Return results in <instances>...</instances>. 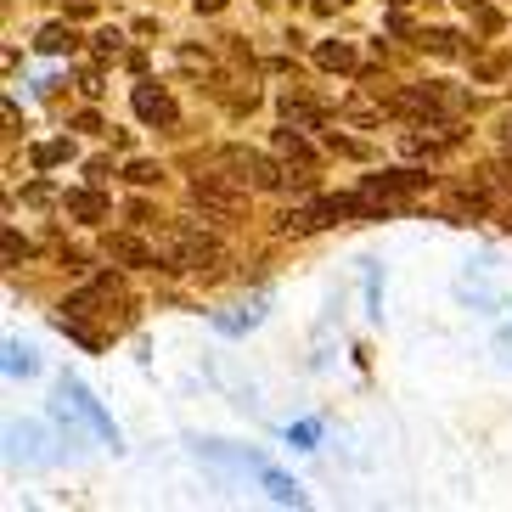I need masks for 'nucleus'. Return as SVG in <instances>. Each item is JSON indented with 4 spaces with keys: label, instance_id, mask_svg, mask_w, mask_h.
<instances>
[{
    "label": "nucleus",
    "instance_id": "f257e3e1",
    "mask_svg": "<svg viewBox=\"0 0 512 512\" xmlns=\"http://www.w3.org/2000/svg\"><path fill=\"white\" fill-rule=\"evenodd\" d=\"M158 259H164V271H220L226 265V248H220V237H209L203 226H192V220H181V226H169L164 237H158Z\"/></svg>",
    "mask_w": 512,
    "mask_h": 512
},
{
    "label": "nucleus",
    "instance_id": "f03ea898",
    "mask_svg": "<svg viewBox=\"0 0 512 512\" xmlns=\"http://www.w3.org/2000/svg\"><path fill=\"white\" fill-rule=\"evenodd\" d=\"M248 192L254 181H242L237 169H214V175H197L192 181V209H203V220H237L248 209Z\"/></svg>",
    "mask_w": 512,
    "mask_h": 512
},
{
    "label": "nucleus",
    "instance_id": "7ed1b4c3",
    "mask_svg": "<svg viewBox=\"0 0 512 512\" xmlns=\"http://www.w3.org/2000/svg\"><path fill=\"white\" fill-rule=\"evenodd\" d=\"M62 394H68V400L79 406V417L91 422V434L102 439V445H113V451H124V439H119V422L107 417V411H102V400H96V394L85 389L79 377H62Z\"/></svg>",
    "mask_w": 512,
    "mask_h": 512
},
{
    "label": "nucleus",
    "instance_id": "20e7f679",
    "mask_svg": "<svg viewBox=\"0 0 512 512\" xmlns=\"http://www.w3.org/2000/svg\"><path fill=\"white\" fill-rule=\"evenodd\" d=\"M130 107H136V119L152 124V130H175V124H181V107H175V96H169L164 85H136V91H130Z\"/></svg>",
    "mask_w": 512,
    "mask_h": 512
},
{
    "label": "nucleus",
    "instance_id": "39448f33",
    "mask_svg": "<svg viewBox=\"0 0 512 512\" xmlns=\"http://www.w3.org/2000/svg\"><path fill=\"white\" fill-rule=\"evenodd\" d=\"M428 181H434L428 169H383V175H366V181H361V192H372V197H389V203H400V197L422 192Z\"/></svg>",
    "mask_w": 512,
    "mask_h": 512
},
{
    "label": "nucleus",
    "instance_id": "423d86ee",
    "mask_svg": "<svg viewBox=\"0 0 512 512\" xmlns=\"http://www.w3.org/2000/svg\"><path fill=\"white\" fill-rule=\"evenodd\" d=\"M107 259H113V265H130V271L164 265V259H158V248H152V242H141V237H130V231H119V237H107Z\"/></svg>",
    "mask_w": 512,
    "mask_h": 512
},
{
    "label": "nucleus",
    "instance_id": "0eeeda50",
    "mask_svg": "<svg viewBox=\"0 0 512 512\" xmlns=\"http://www.w3.org/2000/svg\"><path fill=\"white\" fill-rule=\"evenodd\" d=\"M197 462L220 467V473H265V462H259V456H248V451H226V445H214V439H203V445H197Z\"/></svg>",
    "mask_w": 512,
    "mask_h": 512
},
{
    "label": "nucleus",
    "instance_id": "6e6552de",
    "mask_svg": "<svg viewBox=\"0 0 512 512\" xmlns=\"http://www.w3.org/2000/svg\"><path fill=\"white\" fill-rule=\"evenodd\" d=\"M107 209H113V203H107L96 186H79V192L62 197V214H68V220H79V226H96V220H107Z\"/></svg>",
    "mask_w": 512,
    "mask_h": 512
},
{
    "label": "nucleus",
    "instance_id": "1a4fd4ad",
    "mask_svg": "<svg viewBox=\"0 0 512 512\" xmlns=\"http://www.w3.org/2000/svg\"><path fill=\"white\" fill-rule=\"evenodd\" d=\"M271 147L282 152L287 164H316V147L304 141V130H299V124H287V119H282V130L271 136Z\"/></svg>",
    "mask_w": 512,
    "mask_h": 512
},
{
    "label": "nucleus",
    "instance_id": "9d476101",
    "mask_svg": "<svg viewBox=\"0 0 512 512\" xmlns=\"http://www.w3.org/2000/svg\"><path fill=\"white\" fill-rule=\"evenodd\" d=\"M259 484H265V496L276 501V507H304V484L299 479H287V473H276V467H265V473H259Z\"/></svg>",
    "mask_w": 512,
    "mask_h": 512
},
{
    "label": "nucleus",
    "instance_id": "9b49d317",
    "mask_svg": "<svg viewBox=\"0 0 512 512\" xmlns=\"http://www.w3.org/2000/svg\"><path fill=\"white\" fill-rule=\"evenodd\" d=\"M316 68H327V74H355L361 57H355L349 40H321V46H316Z\"/></svg>",
    "mask_w": 512,
    "mask_h": 512
},
{
    "label": "nucleus",
    "instance_id": "f8f14e48",
    "mask_svg": "<svg viewBox=\"0 0 512 512\" xmlns=\"http://www.w3.org/2000/svg\"><path fill=\"white\" fill-rule=\"evenodd\" d=\"M327 220H321L316 203H299V209H287L282 220H276V237H310V231H321Z\"/></svg>",
    "mask_w": 512,
    "mask_h": 512
},
{
    "label": "nucleus",
    "instance_id": "ddd939ff",
    "mask_svg": "<svg viewBox=\"0 0 512 512\" xmlns=\"http://www.w3.org/2000/svg\"><path fill=\"white\" fill-rule=\"evenodd\" d=\"M6 445H12V462H40V428H34V422H12V428H6Z\"/></svg>",
    "mask_w": 512,
    "mask_h": 512
},
{
    "label": "nucleus",
    "instance_id": "4468645a",
    "mask_svg": "<svg viewBox=\"0 0 512 512\" xmlns=\"http://www.w3.org/2000/svg\"><path fill=\"white\" fill-rule=\"evenodd\" d=\"M74 46H79V34L68 29V23H46V29L34 34V51H40V57H68Z\"/></svg>",
    "mask_w": 512,
    "mask_h": 512
},
{
    "label": "nucleus",
    "instance_id": "2eb2a0df",
    "mask_svg": "<svg viewBox=\"0 0 512 512\" xmlns=\"http://www.w3.org/2000/svg\"><path fill=\"white\" fill-rule=\"evenodd\" d=\"M259 321H265V299L242 304L237 316H214V332H226V338H242V332H254Z\"/></svg>",
    "mask_w": 512,
    "mask_h": 512
},
{
    "label": "nucleus",
    "instance_id": "dca6fc26",
    "mask_svg": "<svg viewBox=\"0 0 512 512\" xmlns=\"http://www.w3.org/2000/svg\"><path fill=\"white\" fill-rule=\"evenodd\" d=\"M282 119L299 124V130H321V124H327V113H321V107H310L304 96H282Z\"/></svg>",
    "mask_w": 512,
    "mask_h": 512
},
{
    "label": "nucleus",
    "instance_id": "f3484780",
    "mask_svg": "<svg viewBox=\"0 0 512 512\" xmlns=\"http://www.w3.org/2000/svg\"><path fill=\"white\" fill-rule=\"evenodd\" d=\"M29 164L34 169H57V164H74V141L62 136V141H40V147L29 152Z\"/></svg>",
    "mask_w": 512,
    "mask_h": 512
},
{
    "label": "nucleus",
    "instance_id": "a211bd4d",
    "mask_svg": "<svg viewBox=\"0 0 512 512\" xmlns=\"http://www.w3.org/2000/svg\"><path fill=\"white\" fill-rule=\"evenodd\" d=\"M40 372V361H34L29 344H17V338H6V377H34Z\"/></svg>",
    "mask_w": 512,
    "mask_h": 512
},
{
    "label": "nucleus",
    "instance_id": "6ab92c4d",
    "mask_svg": "<svg viewBox=\"0 0 512 512\" xmlns=\"http://www.w3.org/2000/svg\"><path fill=\"white\" fill-rule=\"evenodd\" d=\"M445 214H451L456 226H473V220L484 214V197H479V192H456L451 203H445Z\"/></svg>",
    "mask_w": 512,
    "mask_h": 512
},
{
    "label": "nucleus",
    "instance_id": "aec40b11",
    "mask_svg": "<svg viewBox=\"0 0 512 512\" xmlns=\"http://www.w3.org/2000/svg\"><path fill=\"white\" fill-rule=\"evenodd\" d=\"M338 113H344L349 124H366V130H377V124H383V107H377V102H366V96H349V102L338 107Z\"/></svg>",
    "mask_w": 512,
    "mask_h": 512
},
{
    "label": "nucleus",
    "instance_id": "412c9836",
    "mask_svg": "<svg viewBox=\"0 0 512 512\" xmlns=\"http://www.w3.org/2000/svg\"><path fill=\"white\" fill-rule=\"evenodd\" d=\"M422 51H434V57H462V40L451 29H422Z\"/></svg>",
    "mask_w": 512,
    "mask_h": 512
},
{
    "label": "nucleus",
    "instance_id": "4be33fe9",
    "mask_svg": "<svg viewBox=\"0 0 512 512\" xmlns=\"http://www.w3.org/2000/svg\"><path fill=\"white\" fill-rule=\"evenodd\" d=\"M467 6V17H473V29L479 34H501V12L496 6H484V0H462Z\"/></svg>",
    "mask_w": 512,
    "mask_h": 512
},
{
    "label": "nucleus",
    "instance_id": "5701e85b",
    "mask_svg": "<svg viewBox=\"0 0 512 512\" xmlns=\"http://www.w3.org/2000/svg\"><path fill=\"white\" fill-rule=\"evenodd\" d=\"M124 181H130V186H158V181H164V164H152V158H136V164L124 169Z\"/></svg>",
    "mask_w": 512,
    "mask_h": 512
},
{
    "label": "nucleus",
    "instance_id": "b1692460",
    "mask_svg": "<svg viewBox=\"0 0 512 512\" xmlns=\"http://www.w3.org/2000/svg\"><path fill=\"white\" fill-rule=\"evenodd\" d=\"M23 203H29V209H51V203H62V197H57L51 181H29L23 186Z\"/></svg>",
    "mask_w": 512,
    "mask_h": 512
},
{
    "label": "nucleus",
    "instance_id": "393cba45",
    "mask_svg": "<svg viewBox=\"0 0 512 512\" xmlns=\"http://www.w3.org/2000/svg\"><path fill=\"white\" fill-rule=\"evenodd\" d=\"M327 152H338V158H372V152H366L361 141H349V136H338V130H327Z\"/></svg>",
    "mask_w": 512,
    "mask_h": 512
},
{
    "label": "nucleus",
    "instance_id": "a878e982",
    "mask_svg": "<svg viewBox=\"0 0 512 512\" xmlns=\"http://www.w3.org/2000/svg\"><path fill=\"white\" fill-rule=\"evenodd\" d=\"M0 254H6V265H23V259H29V242L6 226V237H0Z\"/></svg>",
    "mask_w": 512,
    "mask_h": 512
},
{
    "label": "nucleus",
    "instance_id": "bb28decb",
    "mask_svg": "<svg viewBox=\"0 0 512 512\" xmlns=\"http://www.w3.org/2000/svg\"><path fill=\"white\" fill-rule=\"evenodd\" d=\"M119 51H124L119 29H96V57H119Z\"/></svg>",
    "mask_w": 512,
    "mask_h": 512
},
{
    "label": "nucleus",
    "instance_id": "cd10ccee",
    "mask_svg": "<svg viewBox=\"0 0 512 512\" xmlns=\"http://www.w3.org/2000/svg\"><path fill=\"white\" fill-rule=\"evenodd\" d=\"M102 91H107V85H102V74H96V68H85V74H79V96H85V102H96Z\"/></svg>",
    "mask_w": 512,
    "mask_h": 512
},
{
    "label": "nucleus",
    "instance_id": "c85d7f7f",
    "mask_svg": "<svg viewBox=\"0 0 512 512\" xmlns=\"http://www.w3.org/2000/svg\"><path fill=\"white\" fill-rule=\"evenodd\" d=\"M74 130H85V136H102L107 124H102V113H91V107H85V113H74Z\"/></svg>",
    "mask_w": 512,
    "mask_h": 512
},
{
    "label": "nucleus",
    "instance_id": "c756f323",
    "mask_svg": "<svg viewBox=\"0 0 512 512\" xmlns=\"http://www.w3.org/2000/svg\"><path fill=\"white\" fill-rule=\"evenodd\" d=\"M473 74H479V79H501V74H507V57H484Z\"/></svg>",
    "mask_w": 512,
    "mask_h": 512
},
{
    "label": "nucleus",
    "instance_id": "7c9ffc66",
    "mask_svg": "<svg viewBox=\"0 0 512 512\" xmlns=\"http://www.w3.org/2000/svg\"><path fill=\"white\" fill-rule=\"evenodd\" d=\"M85 175H91V186H102L107 175H113V164H107V158H91V164H85Z\"/></svg>",
    "mask_w": 512,
    "mask_h": 512
},
{
    "label": "nucleus",
    "instance_id": "2f4dec72",
    "mask_svg": "<svg viewBox=\"0 0 512 512\" xmlns=\"http://www.w3.org/2000/svg\"><path fill=\"white\" fill-rule=\"evenodd\" d=\"M490 175H496L501 186H512V147H507V158H501V164H490Z\"/></svg>",
    "mask_w": 512,
    "mask_h": 512
},
{
    "label": "nucleus",
    "instance_id": "473e14b6",
    "mask_svg": "<svg viewBox=\"0 0 512 512\" xmlns=\"http://www.w3.org/2000/svg\"><path fill=\"white\" fill-rule=\"evenodd\" d=\"M181 62H186V68H203V74H209V51H192V46H186Z\"/></svg>",
    "mask_w": 512,
    "mask_h": 512
},
{
    "label": "nucleus",
    "instance_id": "72a5a7b5",
    "mask_svg": "<svg viewBox=\"0 0 512 512\" xmlns=\"http://www.w3.org/2000/svg\"><path fill=\"white\" fill-rule=\"evenodd\" d=\"M496 136H501V147H512V107L496 119Z\"/></svg>",
    "mask_w": 512,
    "mask_h": 512
},
{
    "label": "nucleus",
    "instance_id": "f704fd0d",
    "mask_svg": "<svg viewBox=\"0 0 512 512\" xmlns=\"http://www.w3.org/2000/svg\"><path fill=\"white\" fill-rule=\"evenodd\" d=\"M130 226H152V209H147V203H130Z\"/></svg>",
    "mask_w": 512,
    "mask_h": 512
},
{
    "label": "nucleus",
    "instance_id": "c9c22d12",
    "mask_svg": "<svg viewBox=\"0 0 512 512\" xmlns=\"http://www.w3.org/2000/svg\"><path fill=\"white\" fill-rule=\"evenodd\" d=\"M197 17H214V12H226V0H192Z\"/></svg>",
    "mask_w": 512,
    "mask_h": 512
},
{
    "label": "nucleus",
    "instance_id": "e433bc0d",
    "mask_svg": "<svg viewBox=\"0 0 512 512\" xmlns=\"http://www.w3.org/2000/svg\"><path fill=\"white\" fill-rule=\"evenodd\" d=\"M389 6H406V0H389Z\"/></svg>",
    "mask_w": 512,
    "mask_h": 512
},
{
    "label": "nucleus",
    "instance_id": "4c0bfd02",
    "mask_svg": "<svg viewBox=\"0 0 512 512\" xmlns=\"http://www.w3.org/2000/svg\"><path fill=\"white\" fill-rule=\"evenodd\" d=\"M338 6H344V0H338Z\"/></svg>",
    "mask_w": 512,
    "mask_h": 512
}]
</instances>
